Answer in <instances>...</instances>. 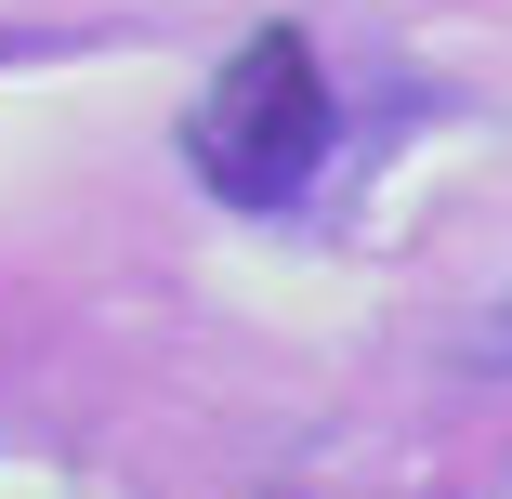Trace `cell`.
Returning a JSON list of instances; mask_svg holds the SVG:
<instances>
[{
  "label": "cell",
  "mask_w": 512,
  "mask_h": 499,
  "mask_svg": "<svg viewBox=\"0 0 512 499\" xmlns=\"http://www.w3.org/2000/svg\"><path fill=\"white\" fill-rule=\"evenodd\" d=\"M329 158H342V92L302 27H250L211 66V92L184 106V171L224 211H289V197H316Z\"/></svg>",
  "instance_id": "obj_1"
}]
</instances>
